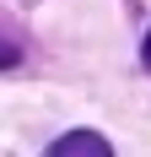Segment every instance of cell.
Here are the masks:
<instances>
[{
    "mask_svg": "<svg viewBox=\"0 0 151 157\" xmlns=\"http://www.w3.org/2000/svg\"><path fill=\"white\" fill-rule=\"evenodd\" d=\"M49 157H113V146L97 130H65L60 141L49 146Z\"/></svg>",
    "mask_w": 151,
    "mask_h": 157,
    "instance_id": "obj_1",
    "label": "cell"
},
{
    "mask_svg": "<svg viewBox=\"0 0 151 157\" xmlns=\"http://www.w3.org/2000/svg\"><path fill=\"white\" fill-rule=\"evenodd\" d=\"M11 65H22V44L0 38V71H11Z\"/></svg>",
    "mask_w": 151,
    "mask_h": 157,
    "instance_id": "obj_2",
    "label": "cell"
},
{
    "mask_svg": "<svg viewBox=\"0 0 151 157\" xmlns=\"http://www.w3.org/2000/svg\"><path fill=\"white\" fill-rule=\"evenodd\" d=\"M140 60H146V71H151V33H146V44H140Z\"/></svg>",
    "mask_w": 151,
    "mask_h": 157,
    "instance_id": "obj_3",
    "label": "cell"
}]
</instances>
